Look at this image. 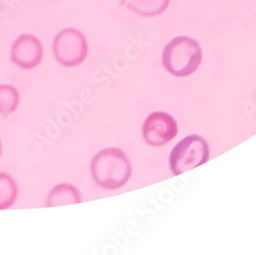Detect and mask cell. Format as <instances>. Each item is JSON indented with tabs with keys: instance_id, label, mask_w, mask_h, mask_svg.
<instances>
[{
	"instance_id": "cell-1",
	"label": "cell",
	"mask_w": 256,
	"mask_h": 255,
	"mask_svg": "<svg viewBox=\"0 0 256 255\" xmlns=\"http://www.w3.org/2000/svg\"><path fill=\"white\" fill-rule=\"evenodd\" d=\"M94 182L106 190L123 186L132 176V164L126 154L117 148H108L94 155L90 165Z\"/></svg>"
},
{
	"instance_id": "cell-2",
	"label": "cell",
	"mask_w": 256,
	"mask_h": 255,
	"mask_svg": "<svg viewBox=\"0 0 256 255\" xmlns=\"http://www.w3.org/2000/svg\"><path fill=\"white\" fill-rule=\"evenodd\" d=\"M202 62V50L197 40L178 36L169 41L162 54L165 69L174 76L186 77L193 74Z\"/></svg>"
},
{
	"instance_id": "cell-3",
	"label": "cell",
	"mask_w": 256,
	"mask_h": 255,
	"mask_svg": "<svg viewBox=\"0 0 256 255\" xmlns=\"http://www.w3.org/2000/svg\"><path fill=\"white\" fill-rule=\"evenodd\" d=\"M209 159V146L198 134L182 138L170 153L169 165L174 176H180L205 164Z\"/></svg>"
},
{
	"instance_id": "cell-4",
	"label": "cell",
	"mask_w": 256,
	"mask_h": 255,
	"mask_svg": "<svg viewBox=\"0 0 256 255\" xmlns=\"http://www.w3.org/2000/svg\"><path fill=\"white\" fill-rule=\"evenodd\" d=\"M88 44L85 36L77 29L66 28L58 33L54 40L56 60L65 67H75L86 58Z\"/></svg>"
},
{
	"instance_id": "cell-5",
	"label": "cell",
	"mask_w": 256,
	"mask_h": 255,
	"mask_svg": "<svg viewBox=\"0 0 256 255\" xmlns=\"http://www.w3.org/2000/svg\"><path fill=\"white\" fill-rule=\"evenodd\" d=\"M178 134L176 119L165 112H154L148 116L142 125V136L148 144L162 146Z\"/></svg>"
},
{
	"instance_id": "cell-6",
	"label": "cell",
	"mask_w": 256,
	"mask_h": 255,
	"mask_svg": "<svg viewBox=\"0 0 256 255\" xmlns=\"http://www.w3.org/2000/svg\"><path fill=\"white\" fill-rule=\"evenodd\" d=\"M42 56H44V46L37 37L31 34H23L14 42L10 58L20 68L31 70L37 67Z\"/></svg>"
},
{
	"instance_id": "cell-7",
	"label": "cell",
	"mask_w": 256,
	"mask_h": 255,
	"mask_svg": "<svg viewBox=\"0 0 256 255\" xmlns=\"http://www.w3.org/2000/svg\"><path fill=\"white\" fill-rule=\"evenodd\" d=\"M82 201L79 190L70 184H60L52 188L46 199V207L78 204Z\"/></svg>"
},
{
	"instance_id": "cell-8",
	"label": "cell",
	"mask_w": 256,
	"mask_h": 255,
	"mask_svg": "<svg viewBox=\"0 0 256 255\" xmlns=\"http://www.w3.org/2000/svg\"><path fill=\"white\" fill-rule=\"evenodd\" d=\"M170 0H122L121 6L142 16H155L164 12Z\"/></svg>"
},
{
	"instance_id": "cell-9",
	"label": "cell",
	"mask_w": 256,
	"mask_h": 255,
	"mask_svg": "<svg viewBox=\"0 0 256 255\" xmlns=\"http://www.w3.org/2000/svg\"><path fill=\"white\" fill-rule=\"evenodd\" d=\"M18 194L14 180L6 172H0V210L12 206Z\"/></svg>"
},
{
	"instance_id": "cell-10",
	"label": "cell",
	"mask_w": 256,
	"mask_h": 255,
	"mask_svg": "<svg viewBox=\"0 0 256 255\" xmlns=\"http://www.w3.org/2000/svg\"><path fill=\"white\" fill-rule=\"evenodd\" d=\"M20 102V92L12 85H0V114L8 117L12 114Z\"/></svg>"
},
{
	"instance_id": "cell-11",
	"label": "cell",
	"mask_w": 256,
	"mask_h": 255,
	"mask_svg": "<svg viewBox=\"0 0 256 255\" xmlns=\"http://www.w3.org/2000/svg\"><path fill=\"white\" fill-rule=\"evenodd\" d=\"M2 142L0 140V156H2Z\"/></svg>"
}]
</instances>
